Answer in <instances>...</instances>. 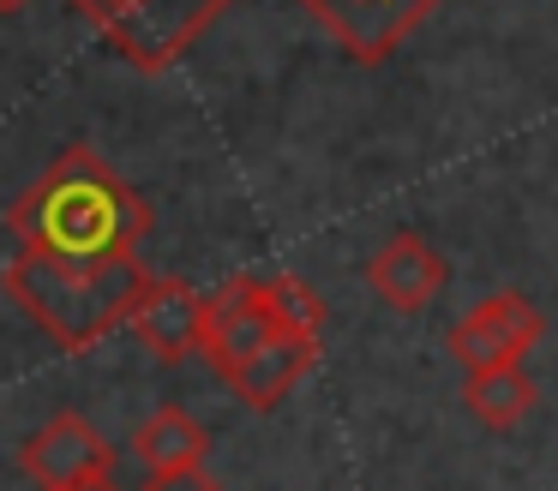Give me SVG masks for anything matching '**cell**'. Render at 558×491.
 I'll list each match as a JSON object with an SVG mask.
<instances>
[{"label": "cell", "instance_id": "obj_16", "mask_svg": "<svg viewBox=\"0 0 558 491\" xmlns=\"http://www.w3.org/2000/svg\"><path fill=\"white\" fill-rule=\"evenodd\" d=\"M19 7H25V0H0V19H7V12H19Z\"/></svg>", "mask_w": 558, "mask_h": 491}, {"label": "cell", "instance_id": "obj_12", "mask_svg": "<svg viewBox=\"0 0 558 491\" xmlns=\"http://www.w3.org/2000/svg\"><path fill=\"white\" fill-rule=\"evenodd\" d=\"M462 407H469L486 431H517L522 419L534 414V378L522 366L469 371V383H462Z\"/></svg>", "mask_w": 558, "mask_h": 491}, {"label": "cell", "instance_id": "obj_6", "mask_svg": "<svg viewBox=\"0 0 558 491\" xmlns=\"http://www.w3.org/2000/svg\"><path fill=\"white\" fill-rule=\"evenodd\" d=\"M19 467L31 474L37 491H66V486H78V479L114 474V443L102 438L85 414L61 407V414L43 419V426L19 443Z\"/></svg>", "mask_w": 558, "mask_h": 491}, {"label": "cell", "instance_id": "obj_8", "mask_svg": "<svg viewBox=\"0 0 558 491\" xmlns=\"http://www.w3.org/2000/svg\"><path fill=\"white\" fill-rule=\"evenodd\" d=\"M277 323H270V311L258 306V287L253 275H234V282H222L217 294H210V323H205V359L217 366V378L229 383L234 371L246 366V359L258 354L265 342H277Z\"/></svg>", "mask_w": 558, "mask_h": 491}, {"label": "cell", "instance_id": "obj_1", "mask_svg": "<svg viewBox=\"0 0 558 491\" xmlns=\"http://www.w3.org/2000/svg\"><path fill=\"white\" fill-rule=\"evenodd\" d=\"M7 228L19 234V246L43 258L109 263L138 258V240L150 234V204L90 144H66L37 174V186L13 198Z\"/></svg>", "mask_w": 558, "mask_h": 491}, {"label": "cell", "instance_id": "obj_3", "mask_svg": "<svg viewBox=\"0 0 558 491\" xmlns=\"http://www.w3.org/2000/svg\"><path fill=\"white\" fill-rule=\"evenodd\" d=\"M73 7L138 72H169L234 0H73Z\"/></svg>", "mask_w": 558, "mask_h": 491}, {"label": "cell", "instance_id": "obj_10", "mask_svg": "<svg viewBox=\"0 0 558 491\" xmlns=\"http://www.w3.org/2000/svg\"><path fill=\"white\" fill-rule=\"evenodd\" d=\"M313 366H318V342H306V335H277V342H265L241 371H234L229 390L241 395L253 414H270V407H282L301 390V378Z\"/></svg>", "mask_w": 558, "mask_h": 491}, {"label": "cell", "instance_id": "obj_5", "mask_svg": "<svg viewBox=\"0 0 558 491\" xmlns=\"http://www.w3.org/2000/svg\"><path fill=\"white\" fill-rule=\"evenodd\" d=\"M301 7L325 24L330 42L349 60L378 66V60H390L414 30H421V19L438 0H301Z\"/></svg>", "mask_w": 558, "mask_h": 491}, {"label": "cell", "instance_id": "obj_2", "mask_svg": "<svg viewBox=\"0 0 558 491\" xmlns=\"http://www.w3.org/2000/svg\"><path fill=\"white\" fill-rule=\"evenodd\" d=\"M145 287H150V270L138 258L66 263L19 246V258L7 263V299L66 354H90L114 330H126Z\"/></svg>", "mask_w": 558, "mask_h": 491}, {"label": "cell", "instance_id": "obj_4", "mask_svg": "<svg viewBox=\"0 0 558 491\" xmlns=\"http://www.w3.org/2000/svg\"><path fill=\"white\" fill-rule=\"evenodd\" d=\"M546 318L529 294L505 287V294H486L450 323V354L462 359L469 371H486V366H522L529 347L541 342Z\"/></svg>", "mask_w": 558, "mask_h": 491}, {"label": "cell", "instance_id": "obj_14", "mask_svg": "<svg viewBox=\"0 0 558 491\" xmlns=\"http://www.w3.org/2000/svg\"><path fill=\"white\" fill-rule=\"evenodd\" d=\"M145 491H222V486L205 474V462H198V467H169V474H150Z\"/></svg>", "mask_w": 558, "mask_h": 491}, {"label": "cell", "instance_id": "obj_15", "mask_svg": "<svg viewBox=\"0 0 558 491\" xmlns=\"http://www.w3.org/2000/svg\"><path fill=\"white\" fill-rule=\"evenodd\" d=\"M66 491H121V486H114V474H97V479H78V486H66Z\"/></svg>", "mask_w": 558, "mask_h": 491}, {"label": "cell", "instance_id": "obj_9", "mask_svg": "<svg viewBox=\"0 0 558 491\" xmlns=\"http://www.w3.org/2000/svg\"><path fill=\"white\" fill-rule=\"evenodd\" d=\"M450 282V263L433 251V240L414 234V228H402V234H390L385 246L366 258V287H373L378 299H385L390 311H421L433 306V294Z\"/></svg>", "mask_w": 558, "mask_h": 491}, {"label": "cell", "instance_id": "obj_7", "mask_svg": "<svg viewBox=\"0 0 558 491\" xmlns=\"http://www.w3.org/2000/svg\"><path fill=\"white\" fill-rule=\"evenodd\" d=\"M205 323H210V294H198L193 282H174V275H150L145 299L133 311V335L169 366L205 354Z\"/></svg>", "mask_w": 558, "mask_h": 491}, {"label": "cell", "instance_id": "obj_11", "mask_svg": "<svg viewBox=\"0 0 558 491\" xmlns=\"http://www.w3.org/2000/svg\"><path fill=\"white\" fill-rule=\"evenodd\" d=\"M133 455L150 467V474H169V467H198L210 455V431L198 426L186 407H157L145 426L133 431Z\"/></svg>", "mask_w": 558, "mask_h": 491}, {"label": "cell", "instance_id": "obj_13", "mask_svg": "<svg viewBox=\"0 0 558 491\" xmlns=\"http://www.w3.org/2000/svg\"><path fill=\"white\" fill-rule=\"evenodd\" d=\"M253 287L282 335H306V342L325 335V299H318L313 282H301V275H253Z\"/></svg>", "mask_w": 558, "mask_h": 491}]
</instances>
